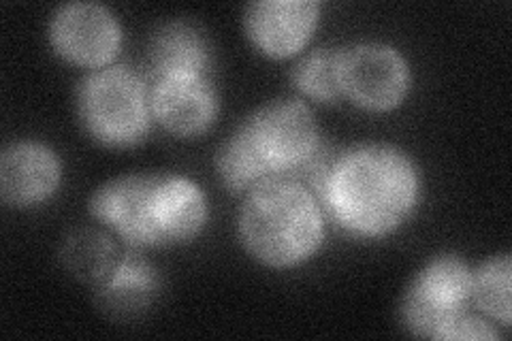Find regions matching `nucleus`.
Segmentation results:
<instances>
[{
  "label": "nucleus",
  "mask_w": 512,
  "mask_h": 341,
  "mask_svg": "<svg viewBox=\"0 0 512 341\" xmlns=\"http://www.w3.org/2000/svg\"><path fill=\"white\" fill-rule=\"evenodd\" d=\"M419 199V169L404 150L389 143L340 152L318 194L333 222L359 239L393 235L414 214Z\"/></svg>",
  "instance_id": "1"
},
{
  "label": "nucleus",
  "mask_w": 512,
  "mask_h": 341,
  "mask_svg": "<svg viewBox=\"0 0 512 341\" xmlns=\"http://www.w3.org/2000/svg\"><path fill=\"white\" fill-rule=\"evenodd\" d=\"M92 216L128 248H173L201 235L210 216L203 190L178 173H128L96 188Z\"/></svg>",
  "instance_id": "2"
},
{
  "label": "nucleus",
  "mask_w": 512,
  "mask_h": 341,
  "mask_svg": "<svg viewBox=\"0 0 512 341\" xmlns=\"http://www.w3.org/2000/svg\"><path fill=\"white\" fill-rule=\"evenodd\" d=\"M320 148L312 109L297 99L261 105L239 124L216 154L222 184L235 194L278 175H297Z\"/></svg>",
  "instance_id": "3"
},
{
  "label": "nucleus",
  "mask_w": 512,
  "mask_h": 341,
  "mask_svg": "<svg viewBox=\"0 0 512 341\" xmlns=\"http://www.w3.org/2000/svg\"><path fill=\"white\" fill-rule=\"evenodd\" d=\"M239 237L259 263L271 269L297 267L323 246V205L297 177H269L246 194Z\"/></svg>",
  "instance_id": "4"
},
{
  "label": "nucleus",
  "mask_w": 512,
  "mask_h": 341,
  "mask_svg": "<svg viewBox=\"0 0 512 341\" xmlns=\"http://www.w3.org/2000/svg\"><path fill=\"white\" fill-rule=\"evenodd\" d=\"M77 118L107 148H135L152 126L150 86L124 64L94 69L77 88Z\"/></svg>",
  "instance_id": "5"
},
{
  "label": "nucleus",
  "mask_w": 512,
  "mask_h": 341,
  "mask_svg": "<svg viewBox=\"0 0 512 341\" xmlns=\"http://www.w3.org/2000/svg\"><path fill=\"white\" fill-rule=\"evenodd\" d=\"M472 273L468 263L453 254L429 261L404 295V327L416 337L444 341L453 324L470 312Z\"/></svg>",
  "instance_id": "6"
},
{
  "label": "nucleus",
  "mask_w": 512,
  "mask_h": 341,
  "mask_svg": "<svg viewBox=\"0 0 512 341\" xmlns=\"http://www.w3.org/2000/svg\"><path fill=\"white\" fill-rule=\"evenodd\" d=\"M342 96L365 111H391L410 92V67L397 47L389 43H352L340 47Z\"/></svg>",
  "instance_id": "7"
},
{
  "label": "nucleus",
  "mask_w": 512,
  "mask_h": 341,
  "mask_svg": "<svg viewBox=\"0 0 512 341\" xmlns=\"http://www.w3.org/2000/svg\"><path fill=\"white\" fill-rule=\"evenodd\" d=\"M54 52L77 67L103 69L122 45V28L114 13L99 3H67L50 20Z\"/></svg>",
  "instance_id": "8"
},
{
  "label": "nucleus",
  "mask_w": 512,
  "mask_h": 341,
  "mask_svg": "<svg viewBox=\"0 0 512 341\" xmlns=\"http://www.w3.org/2000/svg\"><path fill=\"white\" fill-rule=\"evenodd\" d=\"M152 118L167 133L192 139L210 131L218 118V94L207 75H171L150 88Z\"/></svg>",
  "instance_id": "9"
},
{
  "label": "nucleus",
  "mask_w": 512,
  "mask_h": 341,
  "mask_svg": "<svg viewBox=\"0 0 512 341\" xmlns=\"http://www.w3.org/2000/svg\"><path fill=\"white\" fill-rule=\"evenodd\" d=\"M318 15L316 0H256L246 9L244 28L256 50L284 60L308 45L318 26Z\"/></svg>",
  "instance_id": "10"
},
{
  "label": "nucleus",
  "mask_w": 512,
  "mask_h": 341,
  "mask_svg": "<svg viewBox=\"0 0 512 341\" xmlns=\"http://www.w3.org/2000/svg\"><path fill=\"white\" fill-rule=\"evenodd\" d=\"M60 177V160L45 143H11L0 156V194L11 207L28 209L52 199L60 186Z\"/></svg>",
  "instance_id": "11"
},
{
  "label": "nucleus",
  "mask_w": 512,
  "mask_h": 341,
  "mask_svg": "<svg viewBox=\"0 0 512 341\" xmlns=\"http://www.w3.org/2000/svg\"><path fill=\"white\" fill-rule=\"evenodd\" d=\"M160 290V278L150 261L131 248L118 258L105 278L96 284V305L116 320H133L148 312Z\"/></svg>",
  "instance_id": "12"
},
{
  "label": "nucleus",
  "mask_w": 512,
  "mask_h": 341,
  "mask_svg": "<svg viewBox=\"0 0 512 341\" xmlns=\"http://www.w3.org/2000/svg\"><path fill=\"white\" fill-rule=\"evenodd\" d=\"M154 79L171 75H207L214 64L212 43L203 28L188 20H173L154 30L148 47Z\"/></svg>",
  "instance_id": "13"
},
{
  "label": "nucleus",
  "mask_w": 512,
  "mask_h": 341,
  "mask_svg": "<svg viewBox=\"0 0 512 341\" xmlns=\"http://www.w3.org/2000/svg\"><path fill=\"white\" fill-rule=\"evenodd\" d=\"M118 248L111 237L94 226H77L60 246V261L73 278L99 284L118 263Z\"/></svg>",
  "instance_id": "14"
},
{
  "label": "nucleus",
  "mask_w": 512,
  "mask_h": 341,
  "mask_svg": "<svg viewBox=\"0 0 512 341\" xmlns=\"http://www.w3.org/2000/svg\"><path fill=\"white\" fill-rule=\"evenodd\" d=\"M510 254L491 256L472 273V303L491 320L510 327L512 301H510V278H512Z\"/></svg>",
  "instance_id": "15"
},
{
  "label": "nucleus",
  "mask_w": 512,
  "mask_h": 341,
  "mask_svg": "<svg viewBox=\"0 0 512 341\" xmlns=\"http://www.w3.org/2000/svg\"><path fill=\"white\" fill-rule=\"evenodd\" d=\"M340 47H318V50L303 56L291 71L293 86L318 103H338L342 96L340 88Z\"/></svg>",
  "instance_id": "16"
},
{
  "label": "nucleus",
  "mask_w": 512,
  "mask_h": 341,
  "mask_svg": "<svg viewBox=\"0 0 512 341\" xmlns=\"http://www.w3.org/2000/svg\"><path fill=\"white\" fill-rule=\"evenodd\" d=\"M468 339H478V341H491V339H500V333L495 331V327L491 322L474 316L472 312L463 314L451 331L446 333L444 341H468Z\"/></svg>",
  "instance_id": "17"
}]
</instances>
